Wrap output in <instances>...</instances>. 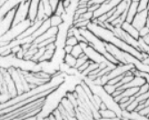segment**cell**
I'll return each instance as SVG.
<instances>
[{"label":"cell","mask_w":149,"mask_h":120,"mask_svg":"<svg viewBox=\"0 0 149 120\" xmlns=\"http://www.w3.org/2000/svg\"><path fill=\"white\" fill-rule=\"evenodd\" d=\"M148 17V10H144L141 12H138L136 16L134 17L131 24L136 28L138 30H141L143 27L146 26V21Z\"/></svg>","instance_id":"obj_6"},{"label":"cell","mask_w":149,"mask_h":120,"mask_svg":"<svg viewBox=\"0 0 149 120\" xmlns=\"http://www.w3.org/2000/svg\"><path fill=\"white\" fill-rule=\"evenodd\" d=\"M121 29H123L125 32H127L130 36H131L133 38H135V39H139V30L135 28V27L131 23L124 21L123 23V25H121Z\"/></svg>","instance_id":"obj_10"},{"label":"cell","mask_w":149,"mask_h":120,"mask_svg":"<svg viewBox=\"0 0 149 120\" xmlns=\"http://www.w3.org/2000/svg\"><path fill=\"white\" fill-rule=\"evenodd\" d=\"M71 54H72V56H74V57L77 59V58L80 57L81 55H83V54H84V52H83V49L81 48V46L78 44V45H76L75 46H73Z\"/></svg>","instance_id":"obj_17"},{"label":"cell","mask_w":149,"mask_h":120,"mask_svg":"<svg viewBox=\"0 0 149 120\" xmlns=\"http://www.w3.org/2000/svg\"><path fill=\"white\" fill-rule=\"evenodd\" d=\"M87 29L89 31H91L96 37H97L98 38L103 40L104 42L112 44V45L115 46L116 47H118L119 49L130 53L131 55L136 57L139 61H143L146 58L148 57L146 53L142 52L137 50L136 48H134V47L130 46V45L126 44L121 39L118 38L110 30H108V29L104 28V27H102V26L97 24L96 22L90 21L87 26Z\"/></svg>","instance_id":"obj_1"},{"label":"cell","mask_w":149,"mask_h":120,"mask_svg":"<svg viewBox=\"0 0 149 120\" xmlns=\"http://www.w3.org/2000/svg\"><path fill=\"white\" fill-rule=\"evenodd\" d=\"M133 2H139V0H132Z\"/></svg>","instance_id":"obj_29"},{"label":"cell","mask_w":149,"mask_h":120,"mask_svg":"<svg viewBox=\"0 0 149 120\" xmlns=\"http://www.w3.org/2000/svg\"><path fill=\"white\" fill-rule=\"evenodd\" d=\"M139 37L144 38L146 35H148V33H149V29L146 28V27L145 26V27H143V28H142L141 30H139Z\"/></svg>","instance_id":"obj_24"},{"label":"cell","mask_w":149,"mask_h":120,"mask_svg":"<svg viewBox=\"0 0 149 120\" xmlns=\"http://www.w3.org/2000/svg\"><path fill=\"white\" fill-rule=\"evenodd\" d=\"M138 42H139V50L142 52H145L146 53V54L149 56V45L146 44L145 41H144V39L139 37L138 39Z\"/></svg>","instance_id":"obj_15"},{"label":"cell","mask_w":149,"mask_h":120,"mask_svg":"<svg viewBox=\"0 0 149 120\" xmlns=\"http://www.w3.org/2000/svg\"><path fill=\"white\" fill-rule=\"evenodd\" d=\"M30 3L31 0H23L17 6L15 11V15L13 18V26H15L28 19L29 15V9H30Z\"/></svg>","instance_id":"obj_3"},{"label":"cell","mask_w":149,"mask_h":120,"mask_svg":"<svg viewBox=\"0 0 149 120\" xmlns=\"http://www.w3.org/2000/svg\"><path fill=\"white\" fill-rule=\"evenodd\" d=\"M148 91H149V85H148L147 83H146V84H144L143 86H141L139 87V92L136 93V95H135L134 97L139 96V95L143 94V93H146V92H148Z\"/></svg>","instance_id":"obj_23"},{"label":"cell","mask_w":149,"mask_h":120,"mask_svg":"<svg viewBox=\"0 0 149 120\" xmlns=\"http://www.w3.org/2000/svg\"><path fill=\"white\" fill-rule=\"evenodd\" d=\"M148 4H149V0H139L138 11L139 12H141V11L146 10L147 7H148Z\"/></svg>","instance_id":"obj_22"},{"label":"cell","mask_w":149,"mask_h":120,"mask_svg":"<svg viewBox=\"0 0 149 120\" xmlns=\"http://www.w3.org/2000/svg\"><path fill=\"white\" fill-rule=\"evenodd\" d=\"M88 61V57L85 55V53L83 55H81L80 57H79V58H77V61H76V65H75V68L76 69H78V68H79V67L81 66V65H83L85 62H87Z\"/></svg>","instance_id":"obj_21"},{"label":"cell","mask_w":149,"mask_h":120,"mask_svg":"<svg viewBox=\"0 0 149 120\" xmlns=\"http://www.w3.org/2000/svg\"><path fill=\"white\" fill-rule=\"evenodd\" d=\"M81 35L83 36V37L87 40L88 44L92 46L97 52H98L100 54H102L103 56H104L110 62L118 65L120 64V62L112 55L109 52H107L106 48H105V42H104L103 40H101L100 38H98L97 37L95 36L91 31H89L87 28H83V29H79Z\"/></svg>","instance_id":"obj_2"},{"label":"cell","mask_w":149,"mask_h":120,"mask_svg":"<svg viewBox=\"0 0 149 120\" xmlns=\"http://www.w3.org/2000/svg\"><path fill=\"white\" fill-rule=\"evenodd\" d=\"M148 11H149V9H148Z\"/></svg>","instance_id":"obj_32"},{"label":"cell","mask_w":149,"mask_h":120,"mask_svg":"<svg viewBox=\"0 0 149 120\" xmlns=\"http://www.w3.org/2000/svg\"><path fill=\"white\" fill-rule=\"evenodd\" d=\"M83 52L85 53V55L88 57V59L89 61H91L92 62L97 63V64H100V63H103V62H105V63H108V64L112 63V62H110L109 61H108L104 56H103L102 54H100L98 52H97L92 46H90L89 45L83 49Z\"/></svg>","instance_id":"obj_4"},{"label":"cell","mask_w":149,"mask_h":120,"mask_svg":"<svg viewBox=\"0 0 149 120\" xmlns=\"http://www.w3.org/2000/svg\"><path fill=\"white\" fill-rule=\"evenodd\" d=\"M64 12H65V7L63 6V1H60L59 4H58V6H57V7H56V11H55V12H54V13H55V14H56V15L62 16Z\"/></svg>","instance_id":"obj_18"},{"label":"cell","mask_w":149,"mask_h":120,"mask_svg":"<svg viewBox=\"0 0 149 120\" xmlns=\"http://www.w3.org/2000/svg\"><path fill=\"white\" fill-rule=\"evenodd\" d=\"M146 28H148V29H149V17H147V19H146Z\"/></svg>","instance_id":"obj_28"},{"label":"cell","mask_w":149,"mask_h":120,"mask_svg":"<svg viewBox=\"0 0 149 120\" xmlns=\"http://www.w3.org/2000/svg\"><path fill=\"white\" fill-rule=\"evenodd\" d=\"M59 0H50V5H51V7H52V10H53V12H55L58 4H59Z\"/></svg>","instance_id":"obj_25"},{"label":"cell","mask_w":149,"mask_h":120,"mask_svg":"<svg viewBox=\"0 0 149 120\" xmlns=\"http://www.w3.org/2000/svg\"><path fill=\"white\" fill-rule=\"evenodd\" d=\"M138 8H139V2H131L128 10H127V14H126V21L131 23L134 17L136 16L138 13Z\"/></svg>","instance_id":"obj_9"},{"label":"cell","mask_w":149,"mask_h":120,"mask_svg":"<svg viewBox=\"0 0 149 120\" xmlns=\"http://www.w3.org/2000/svg\"><path fill=\"white\" fill-rule=\"evenodd\" d=\"M59 1H63V0H59Z\"/></svg>","instance_id":"obj_31"},{"label":"cell","mask_w":149,"mask_h":120,"mask_svg":"<svg viewBox=\"0 0 149 120\" xmlns=\"http://www.w3.org/2000/svg\"><path fill=\"white\" fill-rule=\"evenodd\" d=\"M146 83V79L144 77H134L131 81H130L129 83H127V84H125L123 86L118 87L117 90H119V91H124L125 89H128V88L140 87L141 86H143Z\"/></svg>","instance_id":"obj_7"},{"label":"cell","mask_w":149,"mask_h":120,"mask_svg":"<svg viewBox=\"0 0 149 120\" xmlns=\"http://www.w3.org/2000/svg\"><path fill=\"white\" fill-rule=\"evenodd\" d=\"M148 17H149V11H148Z\"/></svg>","instance_id":"obj_30"},{"label":"cell","mask_w":149,"mask_h":120,"mask_svg":"<svg viewBox=\"0 0 149 120\" xmlns=\"http://www.w3.org/2000/svg\"><path fill=\"white\" fill-rule=\"evenodd\" d=\"M76 61H77V59L74 56H72L71 53H69V54H65L63 62L66 63L69 67H72V68H75Z\"/></svg>","instance_id":"obj_16"},{"label":"cell","mask_w":149,"mask_h":120,"mask_svg":"<svg viewBox=\"0 0 149 120\" xmlns=\"http://www.w3.org/2000/svg\"><path fill=\"white\" fill-rule=\"evenodd\" d=\"M48 19H49L51 27H59L63 22L62 16L56 15V14H55V13H54L53 15H51Z\"/></svg>","instance_id":"obj_13"},{"label":"cell","mask_w":149,"mask_h":120,"mask_svg":"<svg viewBox=\"0 0 149 120\" xmlns=\"http://www.w3.org/2000/svg\"><path fill=\"white\" fill-rule=\"evenodd\" d=\"M39 3H40V0H31L28 19L31 22L35 21L36 19H37V14H38V10Z\"/></svg>","instance_id":"obj_8"},{"label":"cell","mask_w":149,"mask_h":120,"mask_svg":"<svg viewBox=\"0 0 149 120\" xmlns=\"http://www.w3.org/2000/svg\"><path fill=\"white\" fill-rule=\"evenodd\" d=\"M98 113H99V116L100 117H103V118H115V117H118L116 113L109 109H106V110H98Z\"/></svg>","instance_id":"obj_14"},{"label":"cell","mask_w":149,"mask_h":120,"mask_svg":"<svg viewBox=\"0 0 149 120\" xmlns=\"http://www.w3.org/2000/svg\"><path fill=\"white\" fill-rule=\"evenodd\" d=\"M72 48H73V46H65L63 47V50H64V52H65L66 54H69V53H72Z\"/></svg>","instance_id":"obj_26"},{"label":"cell","mask_w":149,"mask_h":120,"mask_svg":"<svg viewBox=\"0 0 149 120\" xmlns=\"http://www.w3.org/2000/svg\"><path fill=\"white\" fill-rule=\"evenodd\" d=\"M40 4H41V5L43 6L45 13H46V15H47L48 18H49L51 15L54 14L53 10H52V7H51V5H50V0H40Z\"/></svg>","instance_id":"obj_12"},{"label":"cell","mask_w":149,"mask_h":120,"mask_svg":"<svg viewBox=\"0 0 149 120\" xmlns=\"http://www.w3.org/2000/svg\"><path fill=\"white\" fill-rule=\"evenodd\" d=\"M79 44V41L76 39L75 37H67L66 41H65V46H75L76 45Z\"/></svg>","instance_id":"obj_19"},{"label":"cell","mask_w":149,"mask_h":120,"mask_svg":"<svg viewBox=\"0 0 149 120\" xmlns=\"http://www.w3.org/2000/svg\"><path fill=\"white\" fill-rule=\"evenodd\" d=\"M51 27V25H50V21H49V19H47V20H45L42 23H41V25H40L39 27H38V29L33 33V35L31 36V37H32V39H33V41L36 39V38H38V37H40V36H42L49 28Z\"/></svg>","instance_id":"obj_11"},{"label":"cell","mask_w":149,"mask_h":120,"mask_svg":"<svg viewBox=\"0 0 149 120\" xmlns=\"http://www.w3.org/2000/svg\"><path fill=\"white\" fill-rule=\"evenodd\" d=\"M135 67L132 64H118L113 70H112L109 73L106 74V77L108 78V80H110L112 78H114L116 77L121 76V75H124L126 72L130 71L132 69H134Z\"/></svg>","instance_id":"obj_5"},{"label":"cell","mask_w":149,"mask_h":120,"mask_svg":"<svg viewBox=\"0 0 149 120\" xmlns=\"http://www.w3.org/2000/svg\"><path fill=\"white\" fill-rule=\"evenodd\" d=\"M104 91L108 93V94L113 95V93L117 90V87L113 85H109V84H105L104 86H103Z\"/></svg>","instance_id":"obj_20"},{"label":"cell","mask_w":149,"mask_h":120,"mask_svg":"<svg viewBox=\"0 0 149 120\" xmlns=\"http://www.w3.org/2000/svg\"><path fill=\"white\" fill-rule=\"evenodd\" d=\"M119 119H120L119 117H115V118H103V117H100L97 120H119Z\"/></svg>","instance_id":"obj_27"}]
</instances>
